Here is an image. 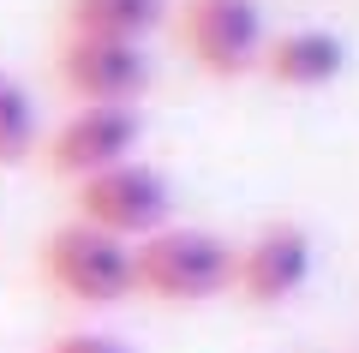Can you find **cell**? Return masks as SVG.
<instances>
[{
	"label": "cell",
	"mask_w": 359,
	"mask_h": 353,
	"mask_svg": "<svg viewBox=\"0 0 359 353\" xmlns=\"http://www.w3.org/2000/svg\"><path fill=\"white\" fill-rule=\"evenodd\" d=\"M311 281V234L294 222L257 227L245 246H233V293L245 305H282Z\"/></svg>",
	"instance_id": "52a82bcc"
},
{
	"label": "cell",
	"mask_w": 359,
	"mask_h": 353,
	"mask_svg": "<svg viewBox=\"0 0 359 353\" xmlns=\"http://www.w3.org/2000/svg\"><path fill=\"white\" fill-rule=\"evenodd\" d=\"M42 144V120H36V102L30 90L18 84L13 72H0V168H18L30 162Z\"/></svg>",
	"instance_id": "30bf717a"
},
{
	"label": "cell",
	"mask_w": 359,
	"mask_h": 353,
	"mask_svg": "<svg viewBox=\"0 0 359 353\" xmlns=\"http://www.w3.org/2000/svg\"><path fill=\"white\" fill-rule=\"evenodd\" d=\"M66 96H78L84 108H132L150 90V54L144 42H108V36H66L54 54Z\"/></svg>",
	"instance_id": "5b68a950"
},
{
	"label": "cell",
	"mask_w": 359,
	"mask_h": 353,
	"mask_svg": "<svg viewBox=\"0 0 359 353\" xmlns=\"http://www.w3.org/2000/svg\"><path fill=\"white\" fill-rule=\"evenodd\" d=\"M42 353H132L120 335H102V329H66V335H54Z\"/></svg>",
	"instance_id": "8fae6325"
},
{
	"label": "cell",
	"mask_w": 359,
	"mask_h": 353,
	"mask_svg": "<svg viewBox=\"0 0 359 353\" xmlns=\"http://www.w3.org/2000/svg\"><path fill=\"white\" fill-rule=\"evenodd\" d=\"M233 288V246L210 227H156L132 246V293L162 305H198Z\"/></svg>",
	"instance_id": "6da1fadb"
},
{
	"label": "cell",
	"mask_w": 359,
	"mask_h": 353,
	"mask_svg": "<svg viewBox=\"0 0 359 353\" xmlns=\"http://www.w3.org/2000/svg\"><path fill=\"white\" fill-rule=\"evenodd\" d=\"M257 66H264L276 84H287V90H323V84H335V78H341L347 42L335 36V30H323V25H299V30L269 36Z\"/></svg>",
	"instance_id": "ba28073f"
},
{
	"label": "cell",
	"mask_w": 359,
	"mask_h": 353,
	"mask_svg": "<svg viewBox=\"0 0 359 353\" xmlns=\"http://www.w3.org/2000/svg\"><path fill=\"white\" fill-rule=\"evenodd\" d=\"M138 138H144L138 108H78L48 132L42 162H48V174H60V180L78 186V180L102 174V168H114V162H132Z\"/></svg>",
	"instance_id": "8992f818"
},
{
	"label": "cell",
	"mask_w": 359,
	"mask_h": 353,
	"mask_svg": "<svg viewBox=\"0 0 359 353\" xmlns=\"http://www.w3.org/2000/svg\"><path fill=\"white\" fill-rule=\"evenodd\" d=\"M180 42L210 78H240L264 60V6L257 0H180Z\"/></svg>",
	"instance_id": "277c9868"
},
{
	"label": "cell",
	"mask_w": 359,
	"mask_h": 353,
	"mask_svg": "<svg viewBox=\"0 0 359 353\" xmlns=\"http://www.w3.org/2000/svg\"><path fill=\"white\" fill-rule=\"evenodd\" d=\"M42 276L72 305H120L132 293V246L90 222H60L42 240Z\"/></svg>",
	"instance_id": "7a4b0ae2"
},
{
	"label": "cell",
	"mask_w": 359,
	"mask_h": 353,
	"mask_svg": "<svg viewBox=\"0 0 359 353\" xmlns=\"http://www.w3.org/2000/svg\"><path fill=\"white\" fill-rule=\"evenodd\" d=\"M168 0H66V36H108V42H144L162 25Z\"/></svg>",
	"instance_id": "9c48e42d"
},
{
	"label": "cell",
	"mask_w": 359,
	"mask_h": 353,
	"mask_svg": "<svg viewBox=\"0 0 359 353\" xmlns=\"http://www.w3.org/2000/svg\"><path fill=\"white\" fill-rule=\"evenodd\" d=\"M168 210H174V192H168V180L150 162H114V168L72 186V222H90L126 246L168 227Z\"/></svg>",
	"instance_id": "3957f363"
}]
</instances>
